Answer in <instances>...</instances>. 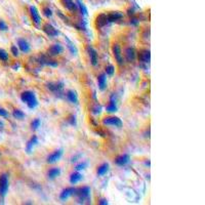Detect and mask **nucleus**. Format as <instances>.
Segmentation results:
<instances>
[{"mask_svg":"<svg viewBox=\"0 0 205 205\" xmlns=\"http://www.w3.org/2000/svg\"><path fill=\"white\" fill-rule=\"evenodd\" d=\"M30 14H31V17L33 20V23L36 25H39L41 23V17H40L38 11L35 6H31L30 7Z\"/></svg>","mask_w":205,"mask_h":205,"instance_id":"nucleus-18","label":"nucleus"},{"mask_svg":"<svg viewBox=\"0 0 205 205\" xmlns=\"http://www.w3.org/2000/svg\"><path fill=\"white\" fill-rule=\"evenodd\" d=\"M17 45H19L20 50L22 52H24V54H28V52H30V50H31V45H30V43L26 39L20 38L17 40Z\"/></svg>","mask_w":205,"mask_h":205,"instance_id":"nucleus-11","label":"nucleus"},{"mask_svg":"<svg viewBox=\"0 0 205 205\" xmlns=\"http://www.w3.org/2000/svg\"><path fill=\"white\" fill-rule=\"evenodd\" d=\"M11 54H12V56H14V57H19L20 56L19 48H17L16 45H12L11 47Z\"/></svg>","mask_w":205,"mask_h":205,"instance_id":"nucleus-34","label":"nucleus"},{"mask_svg":"<svg viewBox=\"0 0 205 205\" xmlns=\"http://www.w3.org/2000/svg\"><path fill=\"white\" fill-rule=\"evenodd\" d=\"M68 41H69V40H68ZM68 47L70 48V50H71V52H73V54H75V52L77 51V50H76V48L74 47V45H73V44H72L70 41H69V45H68Z\"/></svg>","mask_w":205,"mask_h":205,"instance_id":"nucleus-39","label":"nucleus"},{"mask_svg":"<svg viewBox=\"0 0 205 205\" xmlns=\"http://www.w3.org/2000/svg\"><path fill=\"white\" fill-rule=\"evenodd\" d=\"M21 99H22V102H24L30 109H35L39 104L38 99H37L36 96H35V93L30 90L24 91L23 93L21 94Z\"/></svg>","mask_w":205,"mask_h":205,"instance_id":"nucleus-1","label":"nucleus"},{"mask_svg":"<svg viewBox=\"0 0 205 205\" xmlns=\"http://www.w3.org/2000/svg\"><path fill=\"white\" fill-rule=\"evenodd\" d=\"M87 165H88V163L87 162H80L79 164H77L76 167H75V169H76L77 171H80V170H83V169H85Z\"/></svg>","mask_w":205,"mask_h":205,"instance_id":"nucleus-32","label":"nucleus"},{"mask_svg":"<svg viewBox=\"0 0 205 205\" xmlns=\"http://www.w3.org/2000/svg\"><path fill=\"white\" fill-rule=\"evenodd\" d=\"M66 97L70 102H72V104H78V96H77L76 91L70 89V90L66 92Z\"/></svg>","mask_w":205,"mask_h":205,"instance_id":"nucleus-21","label":"nucleus"},{"mask_svg":"<svg viewBox=\"0 0 205 205\" xmlns=\"http://www.w3.org/2000/svg\"><path fill=\"white\" fill-rule=\"evenodd\" d=\"M64 51V47L61 45V44L57 43V44H54V45H51L50 47L48 48V54L50 57H56V56H60V54H62Z\"/></svg>","mask_w":205,"mask_h":205,"instance_id":"nucleus-8","label":"nucleus"},{"mask_svg":"<svg viewBox=\"0 0 205 205\" xmlns=\"http://www.w3.org/2000/svg\"><path fill=\"white\" fill-rule=\"evenodd\" d=\"M97 83H99V88L101 90H105L107 88V75L106 73H102L97 77Z\"/></svg>","mask_w":205,"mask_h":205,"instance_id":"nucleus-20","label":"nucleus"},{"mask_svg":"<svg viewBox=\"0 0 205 205\" xmlns=\"http://www.w3.org/2000/svg\"><path fill=\"white\" fill-rule=\"evenodd\" d=\"M110 169V165L109 163H102V165H99V167H97V170H96V173L99 176H104L105 174L108 173Z\"/></svg>","mask_w":205,"mask_h":205,"instance_id":"nucleus-22","label":"nucleus"},{"mask_svg":"<svg viewBox=\"0 0 205 205\" xmlns=\"http://www.w3.org/2000/svg\"><path fill=\"white\" fill-rule=\"evenodd\" d=\"M8 191V176L7 174H1L0 176V195L4 197Z\"/></svg>","mask_w":205,"mask_h":205,"instance_id":"nucleus-4","label":"nucleus"},{"mask_svg":"<svg viewBox=\"0 0 205 205\" xmlns=\"http://www.w3.org/2000/svg\"><path fill=\"white\" fill-rule=\"evenodd\" d=\"M137 57H139V61L141 62V63L149 64L150 61H151V52H150V50H148V49H142V50L139 52Z\"/></svg>","mask_w":205,"mask_h":205,"instance_id":"nucleus-9","label":"nucleus"},{"mask_svg":"<svg viewBox=\"0 0 205 205\" xmlns=\"http://www.w3.org/2000/svg\"><path fill=\"white\" fill-rule=\"evenodd\" d=\"M112 50H113V54L114 57L116 60L117 64L119 66H122L123 65V57H122V51H121V47L119 46V44H114L113 47H112Z\"/></svg>","mask_w":205,"mask_h":205,"instance_id":"nucleus-6","label":"nucleus"},{"mask_svg":"<svg viewBox=\"0 0 205 205\" xmlns=\"http://www.w3.org/2000/svg\"><path fill=\"white\" fill-rule=\"evenodd\" d=\"M42 30H43V32L45 33L47 36L49 37H57L60 35V32L57 31V30L54 28L52 25L46 23L43 25V28H42Z\"/></svg>","mask_w":205,"mask_h":205,"instance_id":"nucleus-7","label":"nucleus"},{"mask_svg":"<svg viewBox=\"0 0 205 205\" xmlns=\"http://www.w3.org/2000/svg\"><path fill=\"white\" fill-rule=\"evenodd\" d=\"M87 51H88V56L90 57V63L92 66L96 67L97 65V62H99V57H97V52L93 47L88 46L87 47Z\"/></svg>","mask_w":205,"mask_h":205,"instance_id":"nucleus-12","label":"nucleus"},{"mask_svg":"<svg viewBox=\"0 0 205 205\" xmlns=\"http://www.w3.org/2000/svg\"><path fill=\"white\" fill-rule=\"evenodd\" d=\"M102 124L107 126H114V127H121L123 125V122L119 117L116 116H107L102 119Z\"/></svg>","mask_w":205,"mask_h":205,"instance_id":"nucleus-2","label":"nucleus"},{"mask_svg":"<svg viewBox=\"0 0 205 205\" xmlns=\"http://www.w3.org/2000/svg\"><path fill=\"white\" fill-rule=\"evenodd\" d=\"M47 88L51 90L54 93H60L64 88L63 82H56V83H48L47 84Z\"/></svg>","mask_w":205,"mask_h":205,"instance_id":"nucleus-16","label":"nucleus"},{"mask_svg":"<svg viewBox=\"0 0 205 205\" xmlns=\"http://www.w3.org/2000/svg\"><path fill=\"white\" fill-rule=\"evenodd\" d=\"M43 12H44V16H45L46 17H52V11L49 7H44Z\"/></svg>","mask_w":205,"mask_h":205,"instance_id":"nucleus-35","label":"nucleus"},{"mask_svg":"<svg viewBox=\"0 0 205 205\" xmlns=\"http://www.w3.org/2000/svg\"><path fill=\"white\" fill-rule=\"evenodd\" d=\"M81 179H82V174L79 173L78 171L74 172V173H72L71 176H70V182H71L72 185L77 184V182H79L80 181H81Z\"/></svg>","mask_w":205,"mask_h":205,"instance_id":"nucleus-25","label":"nucleus"},{"mask_svg":"<svg viewBox=\"0 0 205 205\" xmlns=\"http://www.w3.org/2000/svg\"><path fill=\"white\" fill-rule=\"evenodd\" d=\"M78 5H79L80 11H81V14H83L84 16H87V9H86L85 5H84L83 2H82L81 0H78Z\"/></svg>","mask_w":205,"mask_h":205,"instance_id":"nucleus-33","label":"nucleus"},{"mask_svg":"<svg viewBox=\"0 0 205 205\" xmlns=\"http://www.w3.org/2000/svg\"><path fill=\"white\" fill-rule=\"evenodd\" d=\"M68 121H69V123L71 124V125H76V117H75L74 115H71V116H70Z\"/></svg>","mask_w":205,"mask_h":205,"instance_id":"nucleus-37","label":"nucleus"},{"mask_svg":"<svg viewBox=\"0 0 205 205\" xmlns=\"http://www.w3.org/2000/svg\"><path fill=\"white\" fill-rule=\"evenodd\" d=\"M99 204H102V205H107V204H108V201H107L106 199L102 198V199H99Z\"/></svg>","mask_w":205,"mask_h":205,"instance_id":"nucleus-40","label":"nucleus"},{"mask_svg":"<svg viewBox=\"0 0 205 205\" xmlns=\"http://www.w3.org/2000/svg\"><path fill=\"white\" fill-rule=\"evenodd\" d=\"M64 3H65V7L68 8L69 11H73L76 9V4L74 3L73 0H64Z\"/></svg>","mask_w":205,"mask_h":205,"instance_id":"nucleus-28","label":"nucleus"},{"mask_svg":"<svg viewBox=\"0 0 205 205\" xmlns=\"http://www.w3.org/2000/svg\"><path fill=\"white\" fill-rule=\"evenodd\" d=\"M125 57H126L127 61L133 62L136 57V50H134V48H132V47H128V48H126Z\"/></svg>","mask_w":205,"mask_h":205,"instance_id":"nucleus-23","label":"nucleus"},{"mask_svg":"<svg viewBox=\"0 0 205 205\" xmlns=\"http://www.w3.org/2000/svg\"><path fill=\"white\" fill-rule=\"evenodd\" d=\"M90 192H91V190L89 187H82V188L75 190L74 195H77V196L79 197L80 201H83V200L89 198V196H90Z\"/></svg>","mask_w":205,"mask_h":205,"instance_id":"nucleus-3","label":"nucleus"},{"mask_svg":"<svg viewBox=\"0 0 205 205\" xmlns=\"http://www.w3.org/2000/svg\"><path fill=\"white\" fill-rule=\"evenodd\" d=\"M105 70H106V75H109V76H113L115 73V67L113 65H108Z\"/></svg>","mask_w":205,"mask_h":205,"instance_id":"nucleus-31","label":"nucleus"},{"mask_svg":"<svg viewBox=\"0 0 205 205\" xmlns=\"http://www.w3.org/2000/svg\"><path fill=\"white\" fill-rule=\"evenodd\" d=\"M130 23L133 24V25H136L137 23H139V22H137L136 19H132V20H130Z\"/></svg>","mask_w":205,"mask_h":205,"instance_id":"nucleus-41","label":"nucleus"},{"mask_svg":"<svg viewBox=\"0 0 205 205\" xmlns=\"http://www.w3.org/2000/svg\"><path fill=\"white\" fill-rule=\"evenodd\" d=\"M40 63H41L42 65H47V66H50V67H57L59 66V63H57V62L52 61V60H48L44 57H42L41 59H40Z\"/></svg>","mask_w":205,"mask_h":205,"instance_id":"nucleus-26","label":"nucleus"},{"mask_svg":"<svg viewBox=\"0 0 205 205\" xmlns=\"http://www.w3.org/2000/svg\"><path fill=\"white\" fill-rule=\"evenodd\" d=\"M0 30L1 31H7L8 30V26H7L3 20H0Z\"/></svg>","mask_w":205,"mask_h":205,"instance_id":"nucleus-36","label":"nucleus"},{"mask_svg":"<svg viewBox=\"0 0 205 205\" xmlns=\"http://www.w3.org/2000/svg\"><path fill=\"white\" fill-rule=\"evenodd\" d=\"M40 125H41V120L39 118L34 119L33 121L31 122V128L33 129V130H37V129L40 127Z\"/></svg>","mask_w":205,"mask_h":205,"instance_id":"nucleus-29","label":"nucleus"},{"mask_svg":"<svg viewBox=\"0 0 205 205\" xmlns=\"http://www.w3.org/2000/svg\"><path fill=\"white\" fill-rule=\"evenodd\" d=\"M107 17H108L109 23H114V22L121 20L123 17V14L120 11H113V12H110L109 14H107Z\"/></svg>","mask_w":205,"mask_h":205,"instance_id":"nucleus-19","label":"nucleus"},{"mask_svg":"<svg viewBox=\"0 0 205 205\" xmlns=\"http://www.w3.org/2000/svg\"><path fill=\"white\" fill-rule=\"evenodd\" d=\"M37 144H38V137H37V136H33L31 139H29L28 142H27V145H26L27 153L31 154L32 151H33V149H34V147L37 146Z\"/></svg>","mask_w":205,"mask_h":205,"instance_id":"nucleus-17","label":"nucleus"},{"mask_svg":"<svg viewBox=\"0 0 205 205\" xmlns=\"http://www.w3.org/2000/svg\"><path fill=\"white\" fill-rule=\"evenodd\" d=\"M75 190H76V189L73 188V187H70V188L64 189L63 191H62L61 195H60V199H61L62 201H66L69 197H71L72 195L75 194Z\"/></svg>","mask_w":205,"mask_h":205,"instance_id":"nucleus-15","label":"nucleus"},{"mask_svg":"<svg viewBox=\"0 0 205 205\" xmlns=\"http://www.w3.org/2000/svg\"><path fill=\"white\" fill-rule=\"evenodd\" d=\"M0 116L1 117H8V112H7L5 109H3V108L0 107Z\"/></svg>","mask_w":205,"mask_h":205,"instance_id":"nucleus-38","label":"nucleus"},{"mask_svg":"<svg viewBox=\"0 0 205 205\" xmlns=\"http://www.w3.org/2000/svg\"><path fill=\"white\" fill-rule=\"evenodd\" d=\"M0 61H2V62L8 61V54L2 48H0Z\"/></svg>","mask_w":205,"mask_h":205,"instance_id":"nucleus-30","label":"nucleus"},{"mask_svg":"<svg viewBox=\"0 0 205 205\" xmlns=\"http://www.w3.org/2000/svg\"><path fill=\"white\" fill-rule=\"evenodd\" d=\"M130 162V156L128 154H122L119 155L116 159H115V163L118 166H125Z\"/></svg>","mask_w":205,"mask_h":205,"instance_id":"nucleus-10","label":"nucleus"},{"mask_svg":"<svg viewBox=\"0 0 205 205\" xmlns=\"http://www.w3.org/2000/svg\"><path fill=\"white\" fill-rule=\"evenodd\" d=\"M60 174H61V169L57 168V167H54V168L49 169L48 172H47V176L50 179H57V176H60Z\"/></svg>","mask_w":205,"mask_h":205,"instance_id":"nucleus-24","label":"nucleus"},{"mask_svg":"<svg viewBox=\"0 0 205 205\" xmlns=\"http://www.w3.org/2000/svg\"><path fill=\"white\" fill-rule=\"evenodd\" d=\"M117 110H118L117 101H116V97H115V96L113 94V96H111V99H110L109 105L106 107V111L109 112V113H115V112H117Z\"/></svg>","mask_w":205,"mask_h":205,"instance_id":"nucleus-14","label":"nucleus"},{"mask_svg":"<svg viewBox=\"0 0 205 205\" xmlns=\"http://www.w3.org/2000/svg\"><path fill=\"white\" fill-rule=\"evenodd\" d=\"M12 116L14 117L16 119H19V120H22L23 118H25V113L22 110H20V109H14V112H12Z\"/></svg>","mask_w":205,"mask_h":205,"instance_id":"nucleus-27","label":"nucleus"},{"mask_svg":"<svg viewBox=\"0 0 205 205\" xmlns=\"http://www.w3.org/2000/svg\"><path fill=\"white\" fill-rule=\"evenodd\" d=\"M63 154H64L63 149L56 150V151L52 152V153H51L50 155H48V157H47V159H46L47 163L54 164V163H56V162L60 161L62 157H63Z\"/></svg>","mask_w":205,"mask_h":205,"instance_id":"nucleus-5","label":"nucleus"},{"mask_svg":"<svg viewBox=\"0 0 205 205\" xmlns=\"http://www.w3.org/2000/svg\"><path fill=\"white\" fill-rule=\"evenodd\" d=\"M108 17H107V14H99V16L96 17V28L101 29L102 27H105L107 24H108Z\"/></svg>","mask_w":205,"mask_h":205,"instance_id":"nucleus-13","label":"nucleus"}]
</instances>
